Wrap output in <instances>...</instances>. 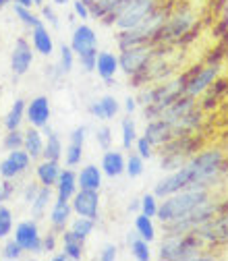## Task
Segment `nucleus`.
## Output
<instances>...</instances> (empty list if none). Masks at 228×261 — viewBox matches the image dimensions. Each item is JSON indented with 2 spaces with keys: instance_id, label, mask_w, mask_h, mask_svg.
<instances>
[{
  "instance_id": "1",
  "label": "nucleus",
  "mask_w": 228,
  "mask_h": 261,
  "mask_svg": "<svg viewBox=\"0 0 228 261\" xmlns=\"http://www.w3.org/2000/svg\"><path fill=\"white\" fill-rule=\"evenodd\" d=\"M224 155L220 149H206L197 155H191L179 170H172L166 178L158 180L154 187V195L160 199L168 195L189 189V187H210V182L216 178V174L222 170Z\"/></svg>"
},
{
  "instance_id": "2",
  "label": "nucleus",
  "mask_w": 228,
  "mask_h": 261,
  "mask_svg": "<svg viewBox=\"0 0 228 261\" xmlns=\"http://www.w3.org/2000/svg\"><path fill=\"white\" fill-rule=\"evenodd\" d=\"M206 201H210V193L206 187H189V189L168 195V197H164V201H160L156 218L162 224H168V222H174L181 216L189 214L191 210H195Z\"/></svg>"
},
{
  "instance_id": "3",
  "label": "nucleus",
  "mask_w": 228,
  "mask_h": 261,
  "mask_svg": "<svg viewBox=\"0 0 228 261\" xmlns=\"http://www.w3.org/2000/svg\"><path fill=\"white\" fill-rule=\"evenodd\" d=\"M166 19H168V13H164V9H156L147 19H143L133 29L120 31L116 38L118 48L122 50L131 46H154L156 42H160V31L164 27Z\"/></svg>"
},
{
  "instance_id": "4",
  "label": "nucleus",
  "mask_w": 228,
  "mask_h": 261,
  "mask_svg": "<svg viewBox=\"0 0 228 261\" xmlns=\"http://www.w3.org/2000/svg\"><path fill=\"white\" fill-rule=\"evenodd\" d=\"M204 241L195 234H166L160 245L158 257L162 261H189V259H199V251L204 249Z\"/></svg>"
},
{
  "instance_id": "5",
  "label": "nucleus",
  "mask_w": 228,
  "mask_h": 261,
  "mask_svg": "<svg viewBox=\"0 0 228 261\" xmlns=\"http://www.w3.org/2000/svg\"><path fill=\"white\" fill-rule=\"evenodd\" d=\"M220 205L214 203V201H206L201 205H197L195 210H191L189 214L181 216L179 220L174 222H168V224H162L164 226V232L166 234H187V232H193L197 226H201L204 222H208L210 218H214L216 214H220Z\"/></svg>"
},
{
  "instance_id": "6",
  "label": "nucleus",
  "mask_w": 228,
  "mask_h": 261,
  "mask_svg": "<svg viewBox=\"0 0 228 261\" xmlns=\"http://www.w3.org/2000/svg\"><path fill=\"white\" fill-rule=\"evenodd\" d=\"M156 56L154 46H131V48H122L118 54V67L126 77H137L141 75L151 58Z\"/></svg>"
},
{
  "instance_id": "7",
  "label": "nucleus",
  "mask_w": 228,
  "mask_h": 261,
  "mask_svg": "<svg viewBox=\"0 0 228 261\" xmlns=\"http://www.w3.org/2000/svg\"><path fill=\"white\" fill-rule=\"evenodd\" d=\"M158 9L156 0H133L129 3L114 19V27L118 31H126V29H133L135 25H139L143 19H147L154 11Z\"/></svg>"
},
{
  "instance_id": "8",
  "label": "nucleus",
  "mask_w": 228,
  "mask_h": 261,
  "mask_svg": "<svg viewBox=\"0 0 228 261\" xmlns=\"http://www.w3.org/2000/svg\"><path fill=\"white\" fill-rule=\"evenodd\" d=\"M25 253L40 255L44 253V237L40 234V228L36 220H23L15 226V237H13Z\"/></svg>"
},
{
  "instance_id": "9",
  "label": "nucleus",
  "mask_w": 228,
  "mask_h": 261,
  "mask_svg": "<svg viewBox=\"0 0 228 261\" xmlns=\"http://www.w3.org/2000/svg\"><path fill=\"white\" fill-rule=\"evenodd\" d=\"M204 243H228V214H216L214 218H210L208 222H204L201 226H197L193 230Z\"/></svg>"
},
{
  "instance_id": "10",
  "label": "nucleus",
  "mask_w": 228,
  "mask_h": 261,
  "mask_svg": "<svg viewBox=\"0 0 228 261\" xmlns=\"http://www.w3.org/2000/svg\"><path fill=\"white\" fill-rule=\"evenodd\" d=\"M193 21H195V17H193V13L187 11V9H183V11L174 13V15H168L164 27H162V31H160V44H162V42H168V40H179V38H183L187 31L193 27Z\"/></svg>"
},
{
  "instance_id": "11",
  "label": "nucleus",
  "mask_w": 228,
  "mask_h": 261,
  "mask_svg": "<svg viewBox=\"0 0 228 261\" xmlns=\"http://www.w3.org/2000/svg\"><path fill=\"white\" fill-rule=\"evenodd\" d=\"M31 155L19 147V149H13L7 153V158L0 162V178H9V180H15L19 178L21 174H25L31 166Z\"/></svg>"
},
{
  "instance_id": "12",
  "label": "nucleus",
  "mask_w": 228,
  "mask_h": 261,
  "mask_svg": "<svg viewBox=\"0 0 228 261\" xmlns=\"http://www.w3.org/2000/svg\"><path fill=\"white\" fill-rule=\"evenodd\" d=\"M71 205H73V214L83 216V218L97 220V216H100V191L79 189L73 195Z\"/></svg>"
},
{
  "instance_id": "13",
  "label": "nucleus",
  "mask_w": 228,
  "mask_h": 261,
  "mask_svg": "<svg viewBox=\"0 0 228 261\" xmlns=\"http://www.w3.org/2000/svg\"><path fill=\"white\" fill-rule=\"evenodd\" d=\"M218 73H220V64H208V67L195 69L193 73H189V81H187L185 93H187V95H193V97L201 95V93H204L206 89H210V85L216 81Z\"/></svg>"
},
{
  "instance_id": "14",
  "label": "nucleus",
  "mask_w": 228,
  "mask_h": 261,
  "mask_svg": "<svg viewBox=\"0 0 228 261\" xmlns=\"http://www.w3.org/2000/svg\"><path fill=\"white\" fill-rule=\"evenodd\" d=\"M34 46H31L25 38H17L13 52H11V71L15 77H23L27 75V71L34 64Z\"/></svg>"
},
{
  "instance_id": "15",
  "label": "nucleus",
  "mask_w": 228,
  "mask_h": 261,
  "mask_svg": "<svg viewBox=\"0 0 228 261\" xmlns=\"http://www.w3.org/2000/svg\"><path fill=\"white\" fill-rule=\"evenodd\" d=\"M50 114H52V108H50L48 95H38L25 106V120L29 122V126H36V128L46 126L50 122Z\"/></svg>"
},
{
  "instance_id": "16",
  "label": "nucleus",
  "mask_w": 228,
  "mask_h": 261,
  "mask_svg": "<svg viewBox=\"0 0 228 261\" xmlns=\"http://www.w3.org/2000/svg\"><path fill=\"white\" fill-rule=\"evenodd\" d=\"M69 46L73 48L75 56H81L85 52L97 50V36H95V31L89 25H85V23L77 25L75 31H73V36H71V44Z\"/></svg>"
},
{
  "instance_id": "17",
  "label": "nucleus",
  "mask_w": 228,
  "mask_h": 261,
  "mask_svg": "<svg viewBox=\"0 0 228 261\" xmlns=\"http://www.w3.org/2000/svg\"><path fill=\"white\" fill-rule=\"evenodd\" d=\"M145 137L154 143V147L156 145H164V143H168L170 139H174V128H172V124L168 122V120H162V118H151L149 122H147V126H145Z\"/></svg>"
},
{
  "instance_id": "18",
  "label": "nucleus",
  "mask_w": 228,
  "mask_h": 261,
  "mask_svg": "<svg viewBox=\"0 0 228 261\" xmlns=\"http://www.w3.org/2000/svg\"><path fill=\"white\" fill-rule=\"evenodd\" d=\"M71 216H73V205L71 201H62V199H56L52 203V210H50V226L54 232H62L67 230V226L71 224Z\"/></svg>"
},
{
  "instance_id": "19",
  "label": "nucleus",
  "mask_w": 228,
  "mask_h": 261,
  "mask_svg": "<svg viewBox=\"0 0 228 261\" xmlns=\"http://www.w3.org/2000/svg\"><path fill=\"white\" fill-rule=\"evenodd\" d=\"M56 199H62V201H71L73 195L79 191V182H77V172L71 170V168H62L60 170V176L56 180Z\"/></svg>"
},
{
  "instance_id": "20",
  "label": "nucleus",
  "mask_w": 228,
  "mask_h": 261,
  "mask_svg": "<svg viewBox=\"0 0 228 261\" xmlns=\"http://www.w3.org/2000/svg\"><path fill=\"white\" fill-rule=\"evenodd\" d=\"M102 172L110 178H118L120 174H124L126 168V158L122 155V151L118 149H106L102 155V164H100Z\"/></svg>"
},
{
  "instance_id": "21",
  "label": "nucleus",
  "mask_w": 228,
  "mask_h": 261,
  "mask_svg": "<svg viewBox=\"0 0 228 261\" xmlns=\"http://www.w3.org/2000/svg\"><path fill=\"white\" fill-rule=\"evenodd\" d=\"M120 71L118 67V56L112 54V52H97V58H95V73L100 75V79H104L106 83H110L116 73Z\"/></svg>"
},
{
  "instance_id": "22",
  "label": "nucleus",
  "mask_w": 228,
  "mask_h": 261,
  "mask_svg": "<svg viewBox=\"0 0 228 261\" xmlns=\"http://www.w3.org/2000/svg\"><path fill=\"white\" fill-rule=\"evenodd\" d=\"M120 106L116 102V97L114 95H104L100 97V100H95L89 104V114L95 116V118H100V120H110L118 114Z\"/></svg>"
},
{
  "instance_id": "23",
  "label": "nucleus",
  "mask_w": 228,
  "mask_h": 261,
  "mask_svg": "<svg viewBox=\"0 0 228 261\" xmlns=\"http://www.w3.org/2000/svg\"><path fill=\"white\" fill-rule=\"evenodd\" d=\"M44 145H46V137L42 133V128L29 126L25 130V139H23V149L31 155V160H40L44 155Z\"/></svg>"
},
{
  "instance_id": "24",
  "label": "nucleus",
  "mask_w": 228,
  "mask_h": 261,
  "mask_svg": "<svg viewBox=\"0 0 228 261\" xmlns=\"http://www.w3.org/2000/svg\"><path fill=\"white\" fill-rule=\"evenodd\" d=\"M31 46H34V50L42 56L54 54V40H52V34L48 31L46 25H38V27L31 29Z\"/></svg>"
},
{
  "instance_id": "25",
  "label": "nucleus",
  "mask_w": 228,
  "mask_h": 261,
  "mask_svg": "<svg viewBox=\"0 0 228 261\" xmlns=\"http://www.w3.org/2000/svg\"><path fill=\"white\" fill-rule=\"evenodd\" d=\"M102 178H104V172H102V168H97L95 164H87V166H83V168L77 172L79 189L100 191V187H102Z\"/></svg>"
},
{
  "instance_id": "26",
  "label": "nucleus",
  "mask_w": 228,
  "mask_h": 261,
  "mask_svg": "<svg viewBox=\"0 0 228 261\" xmlns=\"http://www.w3.org/2000/svg\"><path fill=\"white\" fill-rule=\"evenodd\" d=\"M60 164L58 160H46L42 158V162L36 166V176H38V182L40 185H46V187H54L58 176H60Z\"/></svg>"
},
{
  "instance_id": "27",
  "label": "nucleus",
  "mask_w": 228,
  "mask_h": 261,
  "mask_svg": "<svg viewBox=\"0 0 228 261\" xmlns=\"http://www.w3.org/2000/svg\"><path fill=\"white\" fill-rule=\"evenodd\" d=\"M42 133L46 137V145H44V155L42 158H46V160H60L62 153H64V147H62V141H60L58 133H54L48 124L42 126Z\"/></svg>"
},
{
  "instance_id": "28",
  "label": "nucleus",
  "mask_w": 228,
  "mask_h": 261,
  "mask_svg": "<svg viewBox=\"0 0 228 261\" xmlns=\"http://www.w3.org/2000/svg\"><path fill=\"white\" fill-rule=\"evenodd\" d=\"M52 187H46V185H40V189H38V195L34 197V201H31L29 205H31V216L34 218H42L44 214H46V210H48V205H52L54 201H52Z\"/></svg>"
},
{
  "instance_id": "29",
  "label": "nucleus",
  "mask_w": 228,
  "mask_h": 261,
  "mask_svg": "<svg viewBox=\"0 0 228 261\" xmlns=\"http://www.w3.org/2000/svg\"><path fill=\"white\" fill-rule=\"evenodd\" d=\"M62 251L69 255V259H81L85 251V241L73 234V230H62Z\"/></svg>"
},
{
  "instance_id": "30",
  "label": "nucleus",
  "mask_w": 228,
  "mask_h": 261,
  "mask_svg": "<svg viewBox=\"0 0 228 261\" xmlns=\"http://www.w3.org/2000/svg\"><path fill=\"white\" fill-rule=\"evenodd\" d=\"M126 243H129V249H131V253H133L135 259H139V261H149L151 259L149 243L145 239H141L137 232H129Z\"/></svg>"
},
{
  "instance_id": "31",
  "label": "nucleus",
  "mask_w": 228,
  "mask_h": 261,
  "mask_svg": "<svg viewBox=\"0 0 228 261\" xmlns=\"http://www.w3.org/2000/svg\"><path fill=\"white\" fill-rule=\"evenodd\" d=\"M25 100H15V104L11 106V110L5 116V128L7 130H15L21 128V122L25 120Z\"/></svg>"
},
{
  "instance_id": "32",
  "label": "nucleus",
  "mask_w": 228,
  "mask_h": 261,
  "mask_svg": "<svg viewBox=\"0 0 228 261\" xmlns=\"http://www.w3.org/2000/svg\"><path fill=\"white\" fill-rule=\"evenodd\" d=\"M93 228H95V220L83 218V216L75 218V220L69 224V230H73V234L79 237L81 241H87V239H89V234L93 232Z\"/></svg>"
},
{
  "instance_id": "33",
  "label": "nucleus",
  "mask_w": 228,
  "mask_h": 261,
  "mask_svg": "<svg viewBox=\"0 0 228 261\" xmlns=\"http://www.w3.org/2000/svg\"><path fill=\"white\" fill-rule=\"evenodd\" d=\"M120 130H122V135H120V139H122V147L124 149H131L133 145H135V141H137V124H135V120L129 116V118H122V122H120Z\"/></svg>"
},
{
  "instance_id": "34",
  "label": "nucleus",
  "mask_w": 228,
  "mask_h": 261,
  "mask_svg": "<svg viewBox=\"0 0 228 261\" xmlns=\"http://www.w3.org/2000/svg\"><path fill=\"white\" fill-rule=\"evenodd\" d=\"M135 232H137L141 239H145L147 243L156 241V226H154V222H151L149 216L139 214V216L135 218Z\"/></svg>"
},
{
  "instance_id": "35",
  "label": "nucleus",
  "mask_w": 228,
  "mask_h": 261,
  "mask_svg": "<svg viewBox=\"0 0 228 261\" xmlns=\"http://www.w3.org/2000/svg\"><path fill=\"white\" fill-rule=\"evenodd\" d=\"M56 67H58L60 75H69L73 71V67H75V52H73L71 46H67V44L60 46V56H58Z\"/></svg>"
},
{
  "instance_id": "36",
  "label": "nucleus",
  "mask_w": 228,
  "mask_h": 261,
  "mask_svg": "<svg viewBox=\"0 0 228 261\" xmlns=\"http://www.w3.org/2000/svg\"><path fill=\"white\" fill-rule=\"evenodd\" d=\"M15 15H17V19H19L25 27H29V29H34V27H38V25H44V19H40L29 7H19V5H15Z\"/></svg>"
},
{
  "instance_id": "37",
  "label": "nucleus",
  "mask_w": 228,
  "mask_h": 261,
  "mask_svg": "<svg viewBox=\"0 0 228 261\" xmlns=\"http://www.w3.org/2000/svg\"><path fill=\"white\" fill-rule=\"evenodd\" d=\"M143 158L135 151V153H129V158H126V168H124V174L129 176V178H137V176H141L143 174Z\"/></svg>"
},
{
  "instance_id": "38",
  "label": "nucleus",
  "mask_w": 228,
  "mask_h": 261,
  "mask_svg": "<svg viewBox=\"0 0 228 261\" xmlns=\"http://www.w3.org/2000/svg\"><path fill=\"white\" fill-rule=\"evenodd\" d=\"M13 224H15L13 212H11V207H7L3 203L0 205V239H7L13 234Z\"/></svg>"
},
{
  "instance_id": "39",
  "label": "nucleus",
  "mask_w": 228,
  "mask_h": 261,
  "mask_svg": "<svg viewBox=\"0 0 228 261\" xmlns=\"http://www.w3.org/2000/svg\"><path fill=\"white\" fill-rule=\"evenodd\" d=\"M81 158H83V145L69 141L67 149H64V164H67L69 168L79 166V164H81Z\"/></svg>"
},
{
  "instance_id": "40",
  "label": "nucleus",
  "mask_w": 228,
  "mask_h": 261,
  "mask_svg": "<svg viewBox=\"0 0 228 261\" xmlns=\"http://www.w3.org/2000/svg\"><path fill=\"white\" fill-rule=\"evenodd\" d=\"M23 139H25V133L21 128H15V130H7V135L3 139V147L7 151H13V149H19L23 147Z\"/></svg>"
},
{
  "instance_id": "41",
  "label": "nucleus",
  "mask_w": 228,
  "mask_h": 261,
  "mask_svg": "<svg viewBox=\"0 0 228 261\" xmlns=\"http://www.w3.org/2000/svg\"><path fill=\"white\" fill-rule=\"evenodd\" d=\"M158 197L154 193H147V195H143V197L139 199V207H141V214H145V216H149V218H156L158 216Z\"/></svg>"
},
{
  "instance_id": "42",
  "label": "nucleus",
  "mask_w": 228,
  "mask_h": 261,
  "mask_svg": "<svg viewBox=\"0 0 228 261\" xmlns=\"http://www.w3.org/2000/svg\"><path fill=\"white\" fill-rule=\"evenodd\" d=\"M23 253H25V251L21 249V245H19L15 239H9V237H7V243L3 245V259L15 261V259H21Z\"/></svg>"
},
{
  "instance_id": "43",
  "label": "nucleus",
  "mask_w": 228,
  "mask_h": 261,
  "mask_svg": "<svg viewBox=\"0 0 228 261\" xmlns=\"http://www.w3.org/2000/svg\"><path fill=\"white\" fill-rule=\"evenodd\" d=\"M95 143L100 145L102 149H110V143H112V130L110 126H100V128H95Z\"/></svg>"
},
{
  "instance_id": "44",
  "label": "nucleus",
  "mask_w": 228,
  "mask_h": 261,
  "mask_svg": "<svg viewBox=\"0 0 228 261\" xmlns=\"http://www.w3.org/2000/svg\"><path fill=\"white\" fill-rule=\"evenodd\" d=\"M135 151L143 158V160H149L151 155H154V143L143 135V137H137V141H135Z\"/></svg>"
},
{
  "instance_id": "45",
  "label": "nucleus",
  "mask_w": 228,
  "mask_h": 261,
  "mask_svg": "<svg viewBox=\"0 0 228 261\" xmlns=\"http://www.w3.org/2000/svg\"><path fill=\"white\" fill-rule=\"evenodd\" d=\"M77 58H79V64H81V69H83L85 73L95 71V58H97V50H93V52H85V54H81V56H77Z\"/></svg>"
},
{
  "instance_id": "46",
  "label": "nucleus",
  "mask_w": 228,
  "mask_h": 261,
  "mask_svg": "<svg viewBox=\"0 0 228 261\" xmlns=\"http://www.w3.org/2000/svg\"><path fill=\"white\" fill-rule=\"evenodd\" d=\"M73 11H75V15H77L81 21H87V19L91 17L89 5L85 3V0H73Z\"/></svg>"
},
{
  "instance_id": "47",
  "label": "nucleus",
  "mask_w": 228,
  "mask_h": 261,
  "mask_svg": "<svg viewBox=\"0 0 228 261\" xmlns=\"http://www.w3.org/2000/svg\"><path fill=\"white\" fill-rule=\"evenodd\" d=\"M85 137H87V126H75L73 130H71V135H69V141L71 143H79V145H83L85 143Z\"/></svg>"
},
{
  "instance_id": "48",
  "label": "nucleus",
  "mask_w": 228,
  "mask_h": 261,
  "mask_svg": "<svg viewBox=\"0 0 228 261\" xmlns=\"http://www.w3.org/2000/svg\"><path fill=\"white\" fill-rule=\"evenodd\" d=\"M13 195H15V185H13V180L5 178L3 187H0V201H9Z\"/></svg>"
},
{
  "instance_id": "49",
  "label": "nucleus",
  "mask_w": 228,
  "mask_h": 261,
  "mask_svg": "<svg viewBox=\"0 0 228 261\" xmlns=\"http://www.w3.org/2000/svg\"><path fill=\"white\" fill-rule=\"evenodd\" d=\"M38 189H40V187H38L36 182H27V185L23 187V193H21V195H23V201H25V203L34 201V197L38 195Z\"/></svg>"
},
{
  "instance_id": "50",
  "label": "nucleus",
  "mask_w": 228,
  "mask_h": 261,
  "mask_svg": "<svg viewBox=\"0 0 228 261\" xmlns=\"http://www.w3.org/2000/svg\"><path fill=\"white\" fill-rule=\"evenodd\" d=\"M116 257H118L116 245H106V247L102 249V253H100V259H102V261H114Z\"/></svg>"
},
{
  "instance_id": "51",
  "label": "nucleus",
  "mask_w": 228,
  "mask_h": 261,
  "mask_svg": "<svg viewBox=\"0 0 228 261\" xmlns=\"http://www.w3.org/2000/svg\"><path fill=\"white\" fill-rule=\"evenodd\" d=\"M42 17L52 25V27H58V17H56V13H54V9L52 7H42Z\"/></svg>"
},
{
  "instance_id": "52",
  "label": "nucleus",
  "mask_w": 228,
  "mask_h": 261,
  "mask_svg": "<svg viewBox=\"0 0 228 261\" xmlns=\"http://www.w3.org/2000/svg\"><path fill=\"white\" fill-rule=\"evenodd\" d=\"M44 251H56V232L52 230V232H48L46 237H44Z\"/></svg>"
},
{
  "instance_id": "53",
  "label": "nucleus",
  "mask_w": 228,
  "mask_h": 261,
  "mask_svg": "<svg viewBox=\"0 0 228 261\" xmlns=\"http://www.w3.org/2000/svg\"><path fill=\"white\" fill-rule=\"evenodd\" d=\"M135 108H137V100H135V97L129 95L126 100H124V110H126L129 114H133V112H135Z\"/></svg>"
},
{
  "instance_id": "54",
  "label": "nucleus",
  "mask_w": 228,
  "mask_h": 261,
  "mask_svg": "<svg viewBox=\"0 0 228 261\" xmlns=\"http://www.w3.org/2000/svg\"><path fill=\"white\" fill-rule=\"evenodd\" d=\"M13 5H19V7H34V0H13Z\"/></svg>"
},
{
  "instance_id": "55",
  "label": "nucleus",
  "mask_w": 228,
  "mask_h": 261,
  "mask_svg": "<svg viewBox=\"0 0 228 261\" xmlns=\"http://www.w3.org/2000/svg\"><path fill=\"white\" fill-rule=\"evenodd\" d=\"M52 259H54V261H69V255L62 251V253H58V255H52Z\"/></svg>"
},
{
  "instance_id": "56",
  "label": "nucleus",
  "mask_w": 228,
  "mask_h": 261,
  "mask_svg": "<svg viewBox=\"0 0 228 261\" xmlns=\"http://www.w3.org/2000/svg\"><path fill=\"white\" fill-rule=\"evenodd\" d=\"M52 3H54L56 7H67V5L71 3V0H52Z\"/></svg>"
},
{
  "instance_id": "57",
  "label": "nucleus",
  "mask_w": 228,
  "mask_h": 261,
  "mask_svg": "<svg viewBox=\"0 0 228 261\" xmlns=\"http://www.w3.org/2000/svg\"><path fill=\"white\" fill-rule=\"evenodd\" d=\"M9 3H13V0H0V9H5Z\"/></svg>"
},
{
  "instance_id": "58",
  "label": "nucleus",
  "mask_w": 228,
  "mask_h": 261,
  "mask_svg": "<svg viewBox=\"0 0 228 261\" xmlns=\"http://www.w3.org/2000/svg\"><path fill=\"white\" fill-rule=\"evenodd\" d=\"M34 5H36V7H44L46 0H34Z\"/></svg>"
},
{
  "instance_id": "59",
  "label": "nucleus",
  "mask_w": 228,
  "mask_h": 261,
  "mask_svg": "<svg viewBox=\"0 0 228 261\" xmlns=\"http://www.w3.org/2000/svg\"><path fill=\"white\" fill-rule=\"evenodd\" d=\"M85 3H87V5H91V3H95V0H85Z\"/></svg>"
},
{
  "instance_id": "60",
  "label": "nucleus",
  "mask_w": 228,
  "mask_h": 261,
  "mask_svg": "<svg viewBox=\"0 0 228 261\" xmlns=\"http://www.w3.org/2000/svg\"><path fill=\"white\" fill-rule=\"evenodd\" d=\"M0 257H3V247H0Z\"/></svg>"
},
{
  "instance_id": "61",
  "label": "nucleus",
  "mask_w": 228,
  "mask_h": 261,
  "mask_svg": "<svg viewBox=\"0 0 228 261\" xmlns=\"http://www.w3.org/2000/svg\"><path fill=\"white\" fill-rule=\"evenodd\" d=\"M0 187H3V180H0Z\"/></svg>"
}]
</instances>
